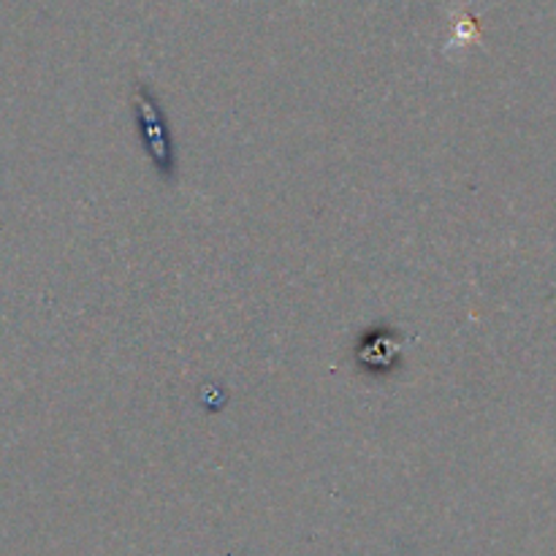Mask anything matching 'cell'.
I'll use <instances>...</instances> for the list:
<instances>
[{
    "label": "cell",
    "instance_id": "cell-1",
    "mask_svg": "<svg viewBox=\"0 0 556 556\" xmlns=\"http://www.w3.org/2000/svg\"><path fill=\"white\" fill-rule=\"evenodd\" d=\"M134 106L147 155H150V161L155 163V168L163 177H174V172H177V157H174V141L168 136V123L163 117L161 106H157V101L152 98V92L147 87H136Z\"/></svg>",
    "mask_w": 556,
    "mask_h": 556
}]
</instances>
